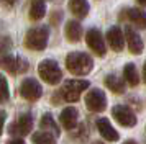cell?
<instances>
[{
    "instance_id": "6da1fadb",
    "label": "cell",
    "mask_w": 146,
    "mask_h": 144,
    "mask_svg": "<svg viewBox=\"0 0 146 144\" xmlns=\"http://www.w3.org/2000/svg\"><path fill=\"white\" fill-rule=\"evenodd\" d=\"M66 67H67V71L71 72V74H74V75H86V74H89V72L92 71L94 61L86 52L74 51V52L67 54Z\"/></svg>"
},
{
    "instance_id": "7a4b0ae2",
    "label": "cell",
    "mask_w": 146,
    "mask_h": 144,
    "mask_svg": "<svg viewBox=\"0 0 146 144\" xmlns=\"http://www.w3.org/2000/svg\"><path fill=\"white\" fill-rule=\"evenodd\" d=\"M49 30L48 26H35L25 36V48L31 51H43L48 46Z\"/></svg>"
},
{
    "instance_id": "3957f363",
    "label": "cell",
    "mask_w": 146,
    "mask_h": 144,
    "mask_svg": "<svg viewBox=\"0 0 146 144\" xmlns=\"http://www.w3.org/2000/svg\"><path fill=\"white\" fill-rule=\"evenodd\" d=\"M89 89V82L87 80H79V79H74V80H66L64 85L61 87L59 95L64 102L74 103L80 98V93Z\"/></svg>"
},
{
    "instance_id": "277c9868",
    "label": "cell",
    "mask_w": 146,
    "mask_h": 144,
    "mask_svg": "<svg viewBox=\"0 0 146 144\" xmlns=\"http://www.w3.org/2000/svg\"><path fill=\"white\" fill-rule=\"evenodd\" d=\"M38 74H40V77L49 85L59 84L61 79H62V71H61V67L58 65V62L53 61V59H44V61H41L40 65H38Z\"/></svg>"
},
{
    "instance_id": "5b68a950",
    "label": "cell",
    "mask_w": 146,
    "mask_h": 144,
    "mask_svg": "<svg viewBox=\"0 0 146 144\" xmlns=\"http://www.w3.org/2000/svg\"><path fill=\"white\" fill-rule=\"evenodd\" d=\"M112 116L115 118V121L118 124L126 126V128H133L138 123V118L135 115V111L126 105H115L112 108Z\"/></svg>"
},
{
    "instance_id": "8992f818",
    "label": "cell",
    "mask_w": 146,
    "mask_h": 144,
    "mask_svg": "<svg viewBox=\"0 0 146 144\" xmlns=\"http://www.w3.org/2000/svg\"><path fill=\"white\" fill-rule=\"evenodd\" d=\"M86 106L92 113H100L107 108V97L104 90L100 89H90L86 95Z\"/></svg>"
},
{
    "instance_id": "52a82bcc",
    "label": "cell",
    "mask_w": 146,
    "mask_h": 144,
    "mask_svg": "<svg viewBox=\"0 0 146 144\" xmlns=\"http://www.w3.org/2000/svg\"><path fill=\"white\" fill-rule=\"evenodd\" d=\"M0 65L10 74H23L28 71V62L25 59L12 54H0Z\"/></svg>"
},
{
    "instance_id": "ba28073f",
    "label": "cell",
    "mask_w": 146,
    "mask_h": 144,
    "mask_svg": "<svg viewBox=\"0 0 146 144\" xmlns=\"http://www.w3.org/2000/svg\"><path fill=\"white\" fill-rule=\"evenodd\" d=\"M20 95L28 102H36L43 95V87L36 79H25L20 85Z\"/></svg>"
},
{
    "instance_id": "9c48e42d",
    "label": "cell",
    "mask_w": 146,
    "mask_h": 144,
    "mask_svg": "<svg viewBox=\"0 0 146 144\" xmlns=\"http://www.w3.org/2000/svg\"><path fill=\"white\" fill-rule=\"evenodd\" d=\"M86 41H87V46L92 49L97 56L104 57L107 52V48H105V41H104V36L102 33L97 30V28H90L86 34Z\"/></svg>"
},
{
    "instance_id": "30bf717a",
    "label": "cell",
    "mask_w": 146,
    "mask_h": 144,
    "mask_svg": "<svg viewBox=\"0 0 146 144\" xmlns=\"http://www.w3.org/2000/svg\"><path fill=\"white\" fill-rule=\"evenodd\" d=\"M31 129H33V116L30 113H21L18 116V121L8 126V133L10 134H20V136L30 134Z\"/></svg>"
},
{
    "instance_id": "8fae6325",
    "label": "cell",
    "mask_w": 146,
    "mask_h": 144,
    "mask_svg": "<svg viewBox=\"0 0 146 144\" xmlns=\"http://www.w3.org/2000/svg\"><path fill=\"white\" fill-rule=\"evenodd\" d=\"M107 41H108V46L113 51L120 52L125 46V33L121 31L118 26H110L108 31H107Z\"/></svg>"
},
{
    "instance_id": "7c38bea8",
    "label": "cell",
    "mask_w": 146,
    "mask_h": 144,
    "mask_svg": "<svg viewBox=\"0 0 146 144\" xmlns=\"http://www.w3.org/2000/svg\"><path fill=\"white\" fill-rule=\"evenodd\" d=\"M97 129H99L100 136L104 137V139H107V141H110V143L120 139L118 131L112 126V123L108 121V118H99L97 120Z\"/></svg>"
},
{
    "instance_id": "4fadbf2b",
    "label": "cell",
    "mask_w": 146,
    "mask_h": 144,
    "mask_svg": "<svg viewBox=\"0 0 146 144\" xmlns=\"http://www.w3.org/2000/svg\"><path fill=\"white\" fill-rule=\"evenodd\" d=\"M125 39L126 43H128V49H130V52L131 54H141L143 52V41H141V38H139V34L133 28H130V26H126L125 28Z\"/></svg>"
},
{
    "instance_id": "5bb4252c",
    "label": "cell",
    "mask_w": 146,
    "mask_h": 144,
    "mask_svg": "<svg viewBox=\"0 0 146 144\" xmlns=\"http://www.w3.org/2000/svg\"><path fill=\"white\" fill-rule=\"evenodd\" d=\"M77 118H79V111L76 110L74 106H66L64 110L61 111L59 121L67 131H72L77 126Z\"/></svg>"
},
{
    "instance_id": "9a60e30c",
    "label": "cell",
    "mask_w": 146,
    "mask_h": 144,
    "mask_svg": "<svg viewBox=\"0 0 146 144\" xmlns=\"http://www.w3.org/2000/svg\"><path fill=\"white\" fill-rule=\"evenodd\" d=\"M120 18H126L128 21L135 23L136 28L146 30V12L139 8H125V15H120Z\"/></svg>"
},
{
    "instance_id": "2e32d148",
    "label": "cell",
    "mask_w": 146,
    "mask_h": 144,
    "mask_svg": "<svg viewBox=\"0 0 146 144\" xmlns=\"http://www.w3.org/2000/svg\"><path fill=\"white\" fill-rule=\"evenodd\" d=\"M64 33H66L67 41H71V43H77V41H80V38H82V26H80L79 21L71 20V21H67L66 23Z\"/></svg>"
},
{
    "instance_id": "e0dca14e",
    "label": "cell",
    "mask_w": 146,
    "mask_h": 144,
    "mask_svg": "<svg viewBox=\"0 0 146 144\" xmlns=\"http://www.w3.org/2000/svg\"><path fill=\"white\" fill-rule=\"evenodd\" d=\"M69 10L77 18H86L89 13V2L87 0H69Z\"/></svg>"
},
{
    "instance_id": "ac0fdd59",
    "label": "cell",
    "mask_w": 146,
    "mask_h": 144,
    "mask_svg": "<svg viewBox=\"0 0 146 144\" xmlns=\"http://www.w3.org/2000/svg\"><path fill=\"white\" fill-rule=\"evenodd\" d=\"M41 131H48V133H53V136L54 137H58L59 136V126L56 124V121H54V118L51 113H44L43 115V118H41Z\"/></svg>"
},
{
    "instance_id": "d6986e66",
    "label": "cell",
    "mask_w": 146,
    "mask_h": 144,
    "mask_svg": "<svg viewBox=\"0 0 146 144\" xmlns=\"http://www.w3.org/2000/svg\"><path fill=\"white\" fill-rule=\"evenodd\" d=\"M105 85L108 90H112L113 93H125V82L123 79H120L115 74H110L105 77Z\"/></svg>"
},
{
    "instance_id": "ffe728a7",
    "label": "cell",
    "mask_w": 146,
    "mask_h": 144,
    "mask_svg": "<svg viewBox=\"0 0 146 144\" xmlns=\"http://www.w3.org/2000/svg\"><path fill=\"white\" fill-rule=\"evenodd\" d=\"M123 79H125L126 84L131 85V87H136V85L139 84V75H138V71H136L135 64L128 62V64L123 67Z\"/></svg>"
},
{
    "instance_id": "44dd1931",
    "label": "cell",
    "mask_w": 146,
    "mask_h": 144,
    "mask_svg": "<svg viewBox=\"0 0 146 144\" xmlns=\"http://www.w3.org/2000/svg\"><path fill=\"white\" fill-rule=\"evenodd\" d=\"M44 13H46V5H44L43 0H31V3H30V18L33 21H38V20L44 17Z\"/></svg>"
},
{
    "instance_id": "7402d4cb",
    "label": "cell",
    "mask_w": 146,
    "mask_h": 144,
    "mask_svg": "<svg viewBox=\"0 0 146 144\" xmlns=\"http://www.w3.org/2000/svg\"><path fill=\"white\" fill-rule=\"evenodd\" d=\"M33 144H56V137L48 131H36L31 136Z\"/></svg>"
},
{
    "instance_id": "603a6c76",
    "label": "cell",
    "mask_w": 146,
    "mask_h": 144,
    "mask_svg": "<svg viewBox=\"0 0 146 144\" xmlns=\"http://www.w3.org/2000/svg\"><path fill=\"white\" fill-rule=\"evenodd\" d=\"M10 98V92H8V84H7V79L5 75L0 74V103L7 102Z\"/></svg>"
},
{
    "instance_id": "cb8c5ba5",
    "label": "cell",
    "mask_w": 146,
    "mask_h": 144,
    "mask_svg": "<svg viewBox=\"0 0 146 144\" xmlns=\"http://www.w3.org/2000/svg\"><path fill=\"white\" fill-rule=\"evenodd\" d=\"M72 137L74 139H77V141H86L87 139V131H86V126L84 124H79L77 126V129L76 131H72Z\"/></svg>"
},
{
    "instance_id": "d4e9b609",
    "label": "cell",
    "mask_w": 146,
    "mask_h": 144,
    "mask_svg": "<svg viewBox=\"0 0 146 144\" xmlns=\"http://www.w3.org/2000/svg\"><path fill=\"white\" fill-rule=\"evenodd\" d=\"M5 118H7V113H5V110H0V134H2V131H3Z\"/></svg>"
},
{
    "instance_id": "484cf974",
    "label": "cell",
    "mask_w": 146,
    "mask_h": 144,
    "mask_svg": "<svg viewBox=\"0 0 146 144\" xmlns=\"http://www.w3.org/2000/svg\"><path fill=\"white\" fill-rule=\"evenodd\" d=\"M17 3V0H2V5L3 7H13Z\"/></svg>"
},
{
    "instance_id": "4316f807",
    "label": "cell",
    "mask_w": 146,
    "mask_h": 144,
    "mask_svg": "<svg viewBox=\"0 0 146 144\" xmlns=\"http://www.w3.org/2000/svg\"><path fill=\"white\" fill-rule=\"evenodd\" d=\"M7 144H25L21 139H12V141H8Z\"/></svg>"
},
{
    "instance_id": "83f0119b",
    "label": "cell",
    "mask_w": 146,
    "mask_h": 144,
    "mask_svg": "<svg viewBox=\"0 0 146 144\" xmlns=\"http://www.w3.org/2000/svg\"><path fill=\"white\" fill-rule=\"evenodd\" d=\"M123 144H138V143H136L135 139H126V141H125Z\"/></svg>"
},
{
    "instance_id": "f1b7e54d",
    "label": "cell",
    "mask_w": 146,
    "mask_h": 144,
    "mask_svg": "<svg viewBox=\"0 0 146 144\" xmlns=\"http://www.w3.org/2000/svg\"><path fill=\"white\" fill-rule=\"evenodd\" d=\"M143 77H145V82H146V61H145V65H143Z\"/></svg>"
},
{
    "instance_id": "f546056e",
    "label": "cell",
    "mask_w": 146,
    "mask_h": 144,
    "mask_svg": "<svg viewBox=\"0 0 146 144\" xmlns=\"http://www.w3.org/2000/svg\"><path fill=\"white\" fill-rule=\"evenodd\" d=\"M136 2H138L139 5H146V0H136Z\"/></svg>"
},
{
    "instance_id": "4dcf8cb0",
    "label": "cell",
    "mask_w": 146,
    "mask_h": 144,
    "mask_svg": "<svg viewBox=\"0 0 146 144\" xmlns=\"http://www.w3.org/2000/svg\"><path fill=\"white\" fill-rule=\"evenodd\" d=\"M92 144H104L102 141H95V143H92Z\"/></svg>"
}]
</instances>
